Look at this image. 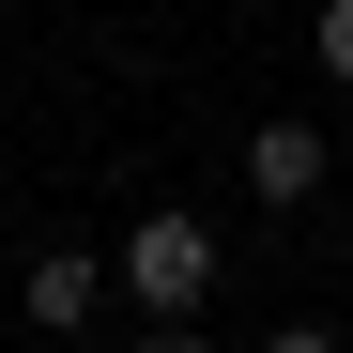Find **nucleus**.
Returning a JSON list of instances; mask_svg holds the SVG:
<instances>
[{"label":"nucleus","instance_id":"obj_1","mask_svg":"<svg viewBox=\"0 0 353 353\" xmlns=\"http://www.w3.org/2000/svg\"><path fill=\"white\" fill-rule=\"evenodd\" d=\"M123 292H139V323H200L215 307V230L200 215H139L123 230Z\"/></svg>","mask_w":353,"mask_h":353},{"label":"nucleus","instance_id":"obj_6","mask_svg":"<svg viewBox=\"0 0 353 353\" xmlns=\"http://www.w3.org/2000/svg\"><path fill=\"white\" fill-rule=\"evenodd\" d=\"M139 353H200V338H169V323H154V338H139Z\"/></svg>","mask_w":353,"mask_h":353},{"label":"nucleus","instance_id":"obj_5","mask_svg":"<svg viewBox=\"0 0 353 353\" xmlns=\"http://www.w3.org/2000/svg\"><path fill=\"white\" fill-rule=\"evenodd\" d=\"M261 353H338V338H307V323H292V338H261Z\"/></svg>","mask_w":353,"mask_h":353},{"label":"nucleus","instance_id":"obj_4","mask_svg":"<svg viewBox=\"0 0 353 353\" xmlns=\"http://www.w3.org/2000/svg\"><path fill=\"white\" fill-rule=\"evenodd\" d=\"M323 77H353V0H323Z\"/></svg>","mask_w":353,"mask_h":353},{"label":"nucleus","instance_id":"obj_2","mask_svg":"<svg viewBox=\"0 0 353 353\" xmlns=\"http://www.w3.org/2000/svg\"><path fill=\"white\" fill-rule=\"evenodd\" d=\"M246 185L261 200H323V123H261L246 139Z\"/></svg>","mask_w":353,"mask_h":353},{"label":"nucleus","instance_id":"obj_3","mask_svg":"<svg viewBox=\"0 0 353 353\" xmlns=\"http://www.w3.org/2000/svg\"><path fill=\"white\" fill-rule=\"evenodd\" d=\"M92 292H108V261L46 246V261H31V323H92Z\"/></svg>","mask_w":353,"mask_h":353}]
</instances>
